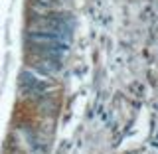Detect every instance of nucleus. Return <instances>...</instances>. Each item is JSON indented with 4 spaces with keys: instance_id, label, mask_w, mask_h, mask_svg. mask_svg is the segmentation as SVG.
<instances>
[{
    "instance_id": "obj_1",
    "label": "nucleus",
    "mask_w": 158,
    "mask_h": 154,
    "mask_svg": "<svg viewBox=\"0 0 158 154\" xmlns=\"http://www.w3.org/2000/svg\"><path fill=\"white\" fill-rule=\"evenodd\" d=\"M34 4H36L38 8H42L44 12H52V10L61 6L63 0H34Z\"/></svg>"
}]
</instances>
